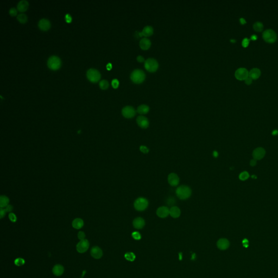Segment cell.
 Segmentation results:
<instances>
[{"label": "cell", "mask_w": 278, "mask_h": 278, "mask_svg": "<svg viewBox=\"0 0 278 278\" xmlns=\"http://www.w3.org/2000/svg\"><path fill=\"white\" fill-rule=\"evenodd\" d=\"M175 193L177 196L180 199L185 200L189 198L192 194L191 188L186 185H181L176 189Z\"/></svg>", "instance_id": "1"}, {"label": "cell", "mask_w": 278, "mask_h": 278, "mask_svg": "<svg viewBox=\"0 0 278 278\" xmlns=\"http://www.w3.org/2000/svg\"><path fill=\"white\" fill-rule=\"evenodd\" d=\"M146 78V75L144 72L140 69H135L130 75V79L136 84L142 83Z\"/></svg>", "instance_id": "2"}, {"label": "cell", "mask_w": 278, "mask_h": 278, "mask_svg": "<svg viewBox=\"0 0 278 278\" xmlns=\"http://www.w3.org/2000/svg\"><path fill=\"white\" fill-rule=\"evenodd\" d=\"M134 208L139 211H144L148 206V201L144 197H140L135 200L134 203Z\"/></svg>", "instance_id": "3"}, {"label": "cell", "mask_w": 278, "mask_h": 278, "mask_svg": "<svg viewBox=\"0 0 278 278\" xmlns=\"http://www.w3.org/2000/svg\"><path fill=\"white\" fill-rule=\"evenodd\" d=\"M144 67L150 72H154L158 69L159 64L154 58H148L144 61Z\"/></svg>", "instance_id": "4"}, {"label": "cell", "mask_w": 278, "mask_h": 278, "mask_svg": "<svg viewBox=\"0 0 278 278\" xmlns=\"http://www.w3.org/2000/svg\"><path fill=\"white\" fill-rule=\"evenodd\" d=\"M61 63V60L56 55L51 56L47 60V65L49 68L54 70L58 69L60 67Z\"/></svg>", "instance_id": "5"}, {"label": "cell", "mask_w": 278, "mask_h": 278, "mask_svg": "<svg viewBox=\"0 0 278 278\" xmlns=\"http://www.w3.org/2000/svg\"><path fill=\"white\" fill-rule=\"evenodd\" d=\"M262 37L265 41L268 43H273L277 39V35L275 32L272 30H266L263 32Z\"/></svg>", "instance_id": "6"}, {"label": "cell", "mask_w": 278, "mask_h": 278, "mask_svg": "<svg viewBox=\"0 0 278 278\" xmlns=\"http://www.w3.org/2000/svg\"><path fill=\"white\" fill-rule=\"evenodd\" d=\"M86 76L89 80L92 82H97L101 78V74L97 70L91 68L87 71Z\"/></svg>", "instance_id": "7"}, {"label": "cell", "mask_w": 278, "mask_h": 278, "mask_svg": "<svg viewBox=\"0 0 278 278\" xmlns=\"http://www.w3.org/2000/svg\"><path fill=\"white\" fill-rule=\"evenodd\" d=\"M89 247V242L88 240L84 239L80 240V242L77 244L76 249L78 253H84L86 252Z\"/></svg>", "instance_id": "8"}, {"label": "cell", "mask_w": 278, "mask_h": 278, "mask_svg": "<svg viewBox=\"0 0 278 278\" xmlns=\"http://www.w3.org/2000/svg\"><path fill=\"white\" fill-rule=\"evenodd\" d=\"M122 113L126 118L131 119L135 116L136 114V110L134 107L132 106H126L122 110Z\"/></svg>", "instance_id": "9"}, {"label": "cell", "mask_w": 278, "mask_h": 278, "mask_svg": "<svg viewBox=\"0 0 278 278\" xmlns=\"http://www.w3.org/2000/svg\"><path fill=\"white\" fill-rule=\"evenodd\" d=\"M235 77L238 80H245L249 77V72L245 68H240L236 71Z\"/></svg>", "instance_id": "10"}, {"label": "cell", "mask_w": 278, "mask_h": 278, "mask_svg": "<svg viewBox=\"0 0 278 278\" xmlns=\"http://www.w3.org/2000/svg\"><path fill=\"white\" fill-rule=\"evenodd\" d=\"M136 122L141 128L146 129L149 127V121L147 117L144 116H139L137 117Z\"/></svg>", "instance_id": "11"}, {"label": "cell", "mask_w": 278, "mask_h": 278, "mask_svg": "<svg viewBox=\"0 0 278 278\" xmlns=\"http://www.w3.org/2000/svg\"><path fill=\"white\" fill-rule=\"evenodd\" d=\"M168 182L172 186H176L179 183V178L177 174L172 173L168 176Z\"/></svg>", "instance_id": "12"}, {"label": "cell", "mask_w": 278, "mask_h": 278, "mask_svg": "<svg viewBox=\"0 0 278 278\" xmlns=\"http://www.w3.org/2000/svg\"><path fill=\"white\" fill-rule=\"evenodd\" d=\"M157 215L160 218H166L169 215V209L166 206H161L157 209Z\"/></svg>", "instance_id": "13"}, {"label": "cell", "mask_w": 278, "mask_h": 278, "mask_svg": "<svg viewBox=\"0 0 278 278\" xmlns=\"http://www.w3.org/2000/svg\"><path fill=\"white\" fill-rule=\"evenodd\" d=\"M265 153H266V152L263 148H261V147L257 148L256 149L254 150L253 153L254 159H255L256 160L262 159L264 156L265 155Z\"/></svg>", "instance_id": "14"}, {"label": "cell", "mask_w": 278, "mask_h": 278, "mask_svg": "<svg viewBox=\"0 0 278 278\" xmlns=\"http://www.w3.org/2000/svg\"><path fill=\"white\" fill-rule=\"evenodd\" d=\"M90 253L91 256L96 259L101 258L103 256V252L102 249L97 246H94L92 247Z\"/></svg>", "instance_id": "15"}, {"label": "cell", "mask_w": 278, "mask_h": 278, "mask_svg": "<svg viewBox=\"0 0 278 278\" xmlns=\"http://www.w3.org/2000/svg\"><path fill=\"white\" fill-rule=\"evenodd\" d=\"M38 26L41 30H49L51 26V23L49 20L46 18H43L40 19L38 22Z\"/></svg>", "instance_id": "16"}, {"label": "cell", "mask_w": 278, "mask_h": 278, "mask_svg": "<svg viewBox=\"0 0 278 278\" xmlns=\"http://www.w3.org/2000/svg\"><path fill=\"white\" fill-rule=\"evenodd\" d=\"M133 224L135 228L140 229L144 228L145 225V221L144 219L141 217H138V218H136L133 221Z\"/></svg>", "instance_id": "17"}, {"label": "cell", "mask_w": 278, "mask_h": 278, "mask_svg": "<svg viewBox=\"0 0 278 278\" xmlns=\"http://www.w3.org/2000/svg\"><path fill=\"white\" fill-rule=\"evenodd\" d=\"M217 247L221 250H225L228 248L229 246V242L228 240L225 238L219 239L217 243Z\"/></svg>", "instance_id": "18"}, {"label": "cell", "mask_w": 278, "mask_h": 278, "mask_svg": "<svg viewBox=\"0 0 278 278\" xmlns=\"http://www.w3.org/2000/svg\"><path fill=\"white\" fill-rule=\"evenodd\" d=\"M151 46V41L147 38H142L140 41V46L142 50H148Z\"/></svg>", "instance_id": "19"}, {"label": "cell", "mask_w": 278, "mask_h": 278, "mask_svg": "<svg viewBox=\"0 0 278 278\" xmlns=\"http://www.w3.org/2000/svg\"><path fill=\"white\" fill-rule=\"evenodd\" d=\"M180 214H181V211L180 208L176 206H172L169 209V215L173 218L174 219L178 218Z\"/></svg>", "instance_id": "20"}, {"label": "cell", "mask_w": 278, "mask_h": 278, "mask_svg": "<svg viewBox=\"0 0 278 278\" xmlns=\"http://www.w3.org/2000/svg\"><path fill=\"white\" fill-rule=\"evenodd\" d=\"M53 273L55 276H60L64 272V268L61 265H55L52 269Z\"/></svg>", "instance_id": "21"}, {"label": "cell", "mask_w": 278, "mask_h": 278, "mask_svg": "<svg viewBox=\"0 0 278 278\" xmlns=\"http://www.w3.org/2000/svg\"><path fill=\"white\" fill-rule=\"evenodd\" d=\"M28 7V2L26 0H21L18 3L17 8L20 11H25Z\"/></svg>", "instance_id": "22"}, {"label": "cell", "mask_w": 278, "mask_h": 278, "mask_svg": "<svg viewBox=\"0 0 278 278\" xmlns=\"http://www.w3.org/2000/svg\"><path fill=\"white\" fill-rule=\"evenodd\" d=\"M261 75V71L258 68H253L249 72V76L253 80L258 78Z\"/></svg>", "instance_id": "23"}, {"label": "cell", "mask_w": 278, "mask_h": 278, "mask_svg": "<svg viewBox=\"0 0 278 278\" xmlns=\"http://www.w3.org/2000/svg\"><path fill=\"white\" fill-rule=\"evenodd\" d=\"M153 28L150 26H147L144 27V28L142 31V34L144 36H149L153 34Z\"/></svg>", "instance_id": "24"}, {"label": "cell", "mask_w": 278, "mask_h": 278, "mask_svg": "<svg viewBox=\"0 0 278 278\" xmlns=\"http://www.w3.org/2000/svg\"><path fill=\"white\" fill-rule=\"evenodd\" d=\"M149 110V107L146 104H141L139 105L137 109V111L140 114L144 115L147 114Z\"/></svg>", "instance_id": "25"}, {"label": "cell", "mask_w": 278, "mask_h": 278, "mask_svg": "<svg viewBox=\"0 0 278 278\" xmlns=\"http://www.w3.org/2000/svg\"><path fill=\"white\" fill-rule=\"evenodd\" d=\"M84 225L83 221L80 219H76L72 222V227L76 229H80Z\"/></svg>", "instance_id": "26"}, {"label": "cell", "mask_w": 278, "mask_h": 278, "mask_svg": "<svg viewBox=\"0 0 278 278\" xmlns=\"http://www.w3.org/2000/svg\"><path fill=\"white\" fill-rule=\"evenodd\" d=\"M9 199L5 196H1L0 197V206L1 208H5L7 205H8L9 203Z\"/></svg>", "instance_id": "27"}, {"label": "cell", "mask_w": 278, "mask_h": 278, "mask_svg": "<svg viewBox=\"0 0 278 278\" xmlns=\"http://www.w3.org/2000/svg\"><path fill=\"white\" fill-rule=\"evenodd\" d=\"M254 29L257 32H261L263 30V24L260 22H256L253 25Z\"/></svg>", "instance_id": "28"}, {"label": "cell", "mask_w": 278, "mask_h": 278, "mask_svg": "<svg viewBox=\"0 0 278 278\" xmlns=\"http://www.w3.org/2000/svg\"><path fill=\"white\" fill-rule=\"evenodd\" d=\"M17 19L19 20L21 23H25L27 21V16L25 14L21 13L19 15H18Z\"/></svg>", "instance_id": "29"}, {"label": "cell", "mask_w": 278, "mask_h": 278, "mask_svg": "<svg viewBox=\"0 0 278 278\" xmlns=\"http://www.w3.org/2000/svg\"><path fill=\"white\" fill-rule=\"evenodd\" d=\"M124 257L126 260L129 261H133L135 258V255L132 252H128L124 255Z\"/></svg>", "instance_id": "30"}, {"label": "cell", "mask_w": 278, "mask_h": 278, "mask_svg": "<svg viewBox=\"0 0 278 278\" xmlns=\"http://www.w3.org/2000/svg\"><path fill=\"white\" fill-rule=\"evenodd\" d=\"M99 86L101 87V88L103 89H105L107 88H108L109 86V82L107 80H102L100 81L99 83Z\"/></svg>", "instance_id": "31"}, {"label": "cell", "mask_w": 278, "mask_h": 278, "mask_svg": "<svg viewBox=\"0 0 278 278\" xmlns=\"http://www.w3.org/2000/svg\"><path fill=\"white\" fill-rule=\"evenodd\" d=\"M25 260L23 258H16L14 261V263L15 265L17 266H21L25 264Z\"/></svg>", "instance_id": "32"}, {"label": "cell", "mask_w": 278, "mask_h": 278, "mask_svg": "<svg viewBox=\"0 0 278 278\" xmlns=\"http://www.w3.org/2000/svg\"><path fill=\"white\" fill-rule=\"evenodd\" d=\"M249 176V175L248 173L246 171H244L240 174L239 178L241 179V180H246V179L248 178Z\"/></svg>", "instance_id": "33"}, {"label": "cell", "mask_w": 278, "mask_h": 278, "mask_svg": "<svg viewBox=\"0 0 278 278\" xmlns=\"http://www.w3.org/2000/svg\"><path fill=\"white\" fill-rule=\"evenodd\" d=\"M140 150L141 152H142L144 154H147L149 152V149L144 146H141L140 147Z\"/></svg>", "instance_id": "34"}, {"label": "cell", "mask_w": 278, "mask_h": 278, "mask_svg": "<svg viewBox=\"0 0 278 278\" xmlns=\"http://www.w3.org/2000/svg\"><path fill=\"white\" fill-rule=\"evenodd\" d=\"M132 237L135 240H139L141 238V236L140 233H139V232H137V231H135V232H134V233H132Z\"/></svg>", "instance_id": "35"}, {"label": "cell", "mask_w": 278, "mask_h": 278, "mask_svg": "<svg viewBox=\"0 0 278 278\" xmlns=\"http://www.w3.org/2000/svg\"><path fill=\"white\" fill-rule=\"evenodd\" d=\"M111 84L114 88H117L119 85V81L117 79H114L111 82Z\"/></svg>", "instance_id": "36"}, {"label": "cell", "mask_w": 278, "mask_h": 278, "mask_svg": "<svg viewBox=\"0 0 278 278\" xmlns=\"http://www.w3.org/2000/svg\"><path fill=\"white\" fill-rule=\"evenodd\" d=\"M249 41H250V40L249 39H248V38H247L243 39V40H242V46L244 47H247L248 46Z\"/></svg>", "instance_id": "37"}, {"label": "cell", "mask_w": 278, "mask_h": 278, "mask_svg": "<svg viewBox=\"0 0 278 278\" xmlns=\"http://www.w3.org/2000/svg\"><path fill=\"white\" fill-rule=\"evenodd\" d=\"M9 218L12 222H15L16 221V219H17L16 216H15V214H13V213H10L9 214Z\"/></svg>", "instance_id": "38"}, {"label": "cell", "mask_w": 278, "mask_h": 278, "mask_svg": "<svg viewBox=\"0 0 278 278\" xmlns=\"http://www.w3.org/2000/svg\"><path fill=\"white\" fill-rule=\"evenodd\" d=\"M78 238L80 239V240H84L85 238V234L83 231H80L78 233Z\"/></svg>", "instance_id": "39"}, {"label": "cell", "mask_w": 278, "mask_h": 278, "mask_svg": "<svg viewBox=\"0 0 278 278\" xmlns=\"http://www.w3.org/2000/svg\"><path fill=\"white\" fill-rule=\"evenodd\" d=\"M6 212H7V211H6L5 208H1V210H0V218L1 219H2L5 216Z\"/></svg>", "instance_id": "40"}, {"label": "cell", "mask_w": 278, "mask_h": 278, "mask_svg": "<svg viewBox=\"0 0 278 278\" xmlns=\"http://www.w3.org/2000/svg\"><path fill=\"white\" fill-rule=\"evenodd\" d=\"M9 13L12 16H15L17 14V10L15 9L14 7L11 8L9 10Z\"/></svg>", "instance_id": "41"}, {"label": "cell", "mask_w": 278, "mask_h": 278, "mask_svg": "<svg viewBox=\"0 0 278 278\" xmlns=\"http://www.w3.org/2000/svg\"><path fill=\"white\" fill-rule=\"evenodd\" d=\"M175 199L173 197H170L168 199L167 203L169 205H172L174 204H175Z\"/></svg>", "instance_id": "42"}, {"label": "cell", "mask_w": 278, "mask_h": 278, "mask_svg": "<svg viewBox=\"0 0 278 278\" xmlns=\"http://www.w3.org/2000/svg\"><path fill=\"white\" fill-rule=\"evenodd\" d=\"M245 83H246V84L247 85H250V84H252V79L250 77H248V78H247L245 80Z\"/></svg>", "instance_id": "43"}, {"label": "cell", "mask_w": 278, "mask_h": 278, "mask_svg": "<svg viewBox=\"0 0 278 278\" xmlns=\"http://www.w3.org/2000/svg\"><path fill=\"white\" fill-rule=\"evenodd\" d=\"M65 19H66V20L67 22H70L72 20V18H71V16L69 14H67L66 15H65Z\"/></svg>", "instance_id": "44"}, {"label": "cell", "mask_w": 278, "mask_h": 278, "mask_svg": "<svg viewBox=\"0 0 278 278\" xmlns=\"http://www.w3.org/2000/svg\"><path fill=\"white\" fill-rule=\"evenodd\" d=\"M136 59H137V60H138L139 62H140V63H141V62H144V58L142 56H141V55H139V56H138V57H137V58H136Z\"/></svg>", "instance_id": "45"}, {"label": "cell", "mask_w": 278, "mask_h": 278, "mask_svg": "<svg viewBox=\"0 0 278 278\" xmlns=\"http://www.w3.org/2000/svg\"><path fill=\"white\" fill-rule=\"evenodd\" d=\"M5 210H6L7 212H11L13 210V207H12L11 205H8L5 207Z\"/></svg>", "instance_id": "46"}, {"label": "cell", "mask_w": 278, "mask_h": 278, "mask_svg": "<svg viewBox=\"0 0 278 278\" xmlns=\"http://www.w3.org/2000/svg\"><path fill=\"white\" fill-rule=\"evenodd\" d=\"M250 164L251 166H255L256 164V160L255 159H253L250 161Z\"/></svg>", "instance_id": "47"}, {"label": "cell", "mask_w": 278, "mask_h": 278, "mask_svg": "<svg viewBox=\"0 0 278 278\" xmlns=\"http://www.w3.org/2000/svg\"><path fill=\"white\" fill-rule=\"evenodd\" d=\"M240 21L241 24H242V25H244V24H245L246 23V21L244 19H243V18H241V19H240Z\"/></svg>", "instance_id": "48"}, {"label": "cell", "mask_w": 278, "mask_h": 278, "mask_svg": "<svg viewBox=\"0 0 278 278\" xmlns=\"http://www.w3.org/2000/svg\"><path fill=\"white\" fill-rule=\"evenodd\" d=\"M250 39H251L252 40H256V39H258V36H256V35H255V34L252 35L251 36V38H250Z\"/></svg>", "instance_id": "49"}, {"label": "cell", "mask_w": 278, "mask_h": 278, "mask_svg": "<svg viewBox=\"0 0 278 278\" xmlns=\"http://www.w3.org/2000/svg\"><path fill=\"white\" fill-rule=\"evenodd\" d=\"M213 155H214L215 158H217L218 157V155H219V153H218V152L217 151L215 150V151H214V152H213Z\"/></svg>", "instance_id": "50"}, {"label": "cell", "mask_w": 278, "mask_h": 278, "mask_svg": "<svg viewBox=\"0 0 278 278\" xmlns=\"http://www.w3.org/2000/svg\"><path fill=\"white\" fill-rule=\"evenodd\" d=\"M112 67V65L111 63H108L107 65V68L108 70L111 69Z\"/></svg>", "instance_id": "51"}, {"label": "cell", "mask_w": 278, "mask_h": 278, "mask_svg": "<svg viewBox=\"0 0 278 278\" xmlns=\"http://www.w3.org/2000/svg\"><path fill=\"white\" fill-rule=\"evenodd\" d=\"M278 134V130H274V131H273V135H277V134Z\"/></svg>", "instance_id": "52"}, {"label": "cell", "mask_w": 278, "mask_h": 278, "mask_svg": "<svg viewBox=\"0 0 278 278\" xmlns=\"http://www.w3.org/2000/svg\"><path fill=\"white\" fill-rule=\"evenodd\" d=\"M230 41H231V42H233V43H235V42H236V40H233V39L232 40V39H231V40H230Z\"/></svg>", "instance_id": "53"}]
</instances>
